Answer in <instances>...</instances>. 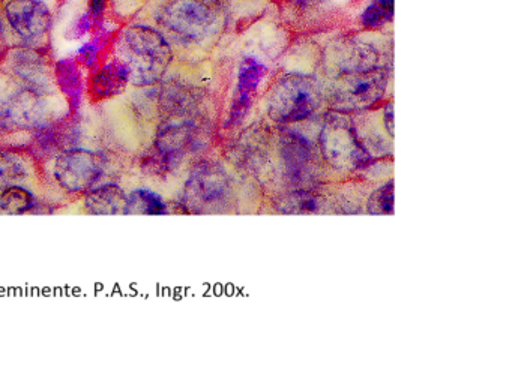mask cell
Here are the masks:
<instances>
[{
	"instance_id": "6da1fadb",
	"label": "cell",
	"mask_w": 512,
	"mask_h": 378,
	"mask_svg": "<svg viewBox=\"0 0 512 378\" xmlns=\"http://www.w3.org/2000/svg\"><path fill=\"white\" fill-rule=\"evenodd\" d=\"M116 57L127 66L130 83L152 86L166 74L172 48L163 33L142 24L125 27L116 39Z\"/></svg>"
},
{
	"instance_id": "7a4b0ae2",
	"label": "cell",
	"mask_w": 512,
	"mask_h": 378,
	"mask_svg": "<svg viewBox=\"0 0 512 378\" xmlns=\"http://www.w3.org/2000/svg\"><path fill=\"white\" fill-rule=\"evenodd\" d=\"M215 12L203 0H169L161 9L160 23L176 38L202 41L214 27Z\"/></svg>"
},
{
	"instance_id": "3957f363",
	"label": "cell",
	"mask_w": 512,
	"mask_h": 378,
	"mask_svg": "<svg viewBox=\"0 0 512 378\" xmlns=\"http://www.w3.org/2000/svg\"><path fill=\"white\" fill-rule=\"evenodd\" d=\"M103 173V159L88 149H67L59 153L55 161L56 180L70 192L89 191L100 180Z\"/></svg>"
},
{
	"instance_id": "277c9868",
	"label": "cell",
	"mask_w": 512,
	"mask_h": 378,
	"mask_svg": "<svg viewBox=\"0 0 512 378\" xmlns=\"http://www.w3.org/2000/svg\"><path fill=\"white\" fill-rule=\"evenodd\" d=\"M320 92L316 81L304 75L284 78L271 98V113L284 119H302L316 110Z\"/></svg>"
},
{
	"instance_id": "5b68a950",
	"label": "cell",
	"mask_w": 512,
	"mask_h": 378,
	"mask_svg": "<svg viewBox=\"0 0 512 378\" xmlns=\"http://www.w3.org/2000/svg\"><path fill=\"white\" fill-rule=\"evenodd\" d=\"M5 15L14 32L29 44H38L52 29V12L43 0H10Z\"/></svg>"
},
{
	"instance_id": "8992f818",
	"label": "cell",
	"mask_w": 512,
	"mask_h": 378,
	"mask_svg": "<svg viewBox=\"0 0 512 378\" xmlns=\"http://www.w3.org/2000/svg\"><path fill=\"white\" fill-rule=\"evenodd\" d=\"M385 89V75L380 69H362L344 78L338 87L340 98L353 104H368L376 101Z\"/></svg>"
},
{
	"instance_id": "52a82bcc",
	"label": "cell",
	"mask_w": 512,
	"mask_h": 378,
	"mask_svg": "<svg viewBox=\"0 0 512 378\" xmlns=\"http://www.w3.org/2000/svg\"><path fill=\"white\" fill-rule=\"evenodd\" d=\"M128 83H130V75H128L127 66L115 57L103 68L98 69L97 74L92 77L89 93L95 101H104L124 92Z\"/></svg>"
},
{
	"instance_id": "ba28073f",
	"label": "cell",
	"mask_w": 512,
	"mask_h": 378,
	"mask_svg": "<svg viewBox=\"0 0 512 378\" xmlns=\"http://www.w3.org/2000/svg\"><path fill=\"white\" fill-rule=\"evenodd\" d=\"M127 194L116 183L91 188L85 195V207L92 215H125Z\"/></svg>"
},
{
	"instance_id": "9c48e42d",
	"label": "cell",
	"mask_w": 512,
	"mask_h": 378,
	"mask_svg": "<svg viewBox=\"0 0 512 378\" xmlns=\"http://www.w3.org/2000/svg\"><path fill=\"white\" fill-rule=\"evenodd\" d=\"M166 212L163 198L149 189H136L127 195L125 215H161Z\"/></svg>"
},
{
	"instance_id": "30bf717a",
	"label": "cell",
	"mask_w": 512,
	"mask_h": 378,
	"mask_svg": "<svg viewBox=\"0 0 512 378\" xmlns=\"http://www.w3.org/2000/svg\"><path fill=\"white\" fill-rule=\"evenodd\" d=\"M35 206L31 191L19 185H11L0 192V213L5 215H23Z\"/></svg>"
},
{
	"instance_id": "8fae6325",
	"label": "cell",
	"mask_w": 512,
	"mask_h": 378,
	"mask_svg": "<svg viewBox=\"0 0 512 378\" xmlns=\"http://www.w3.org/2000/svg\"><path fill=\"white\" fill-rule=\"evenodd\" d=\"M394 18V0H373L361 15L367 29H380Z\"/></svg>"
},
{
	"instance_id": "7c38bea8",
	"label": "cell",
	"mask_w": 512,
	"mask_h": 378,
	"mask_svg": "<svg viewBox=\"0 0 512 378\" xmlns=\"http://www.w3.org/2000/svg\"><path fill=\"white\" fill-rule=\"evenodd\" d=\"M13 69L26 83L32 84L34 87L43 86L44 78L41 75L43 62L38 59V56L31 53L17 54L14 57Z\"/></svg>"
},
{
	"instance_id": "4fadbf2b",
	"label": "cell",
	"mask_w": 512,
	"mask_h": 378,
	"mask_svg": "<svg viewBox=\"0 0 512 378\" xmlns=\"http://www.w3.org/2000/svg\"><path fill=\"white\" fill-rule=\"evenodd\" d=\"M56 74H58L59 84H61V89L64 90L65 95L70 98L71 102L79 104L80 98H82L83 84L76 65L70 62H59Z\"/></svg>"
},
{
	"instance_id": "5bb4252c",
	"label": "cell",
	"mask_w": 512,
	"mask_h": 378,
	"mask_svg": "<svg viewBox=\"0 0 512 378\" xmlns=\"http://www.w3.org/2000/svg\"><path fill=\"white\" fill-rule=\"evenodd\" d=\"M26 170L19 159L13 156H2L0 158V192L8 186L16 185V180L25 176Z\"/></svg>"
},
{
	"instance_id": "9a60e30c",
	"label": "cell",
	"mask_w": 512,
	"mask_h": 378,
	"mask_svg": "<svg viewBox=\"0 0 512 378\" xmlns=\"http://www.w3.org/2000/svg\"><path fill=\"white\" fill-rule=\"evenodd\" d=\"M104 9V0H91V11L94 12V17H100Z\"/></svg>"
}]
</instances>
